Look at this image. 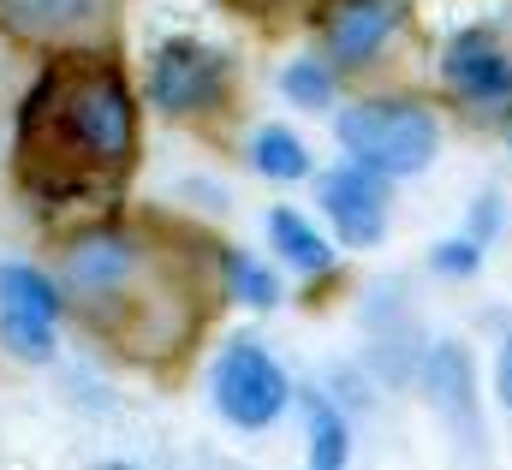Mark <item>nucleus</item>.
<instances>
[{"instance_id": "nucleus-9", "label": "nucleus", "mask_w": 512, "mask_h": 470, "mask_svg": "<svg viewBox=\"0 0 512 470\" xmlns=\"http://www.w3.org/2000/svg\"><path fill=\"white\" fill-rule=\"evenodd\" d=\"M447 84L477 108H501V102H512V54L495 36L465 30L447 48Z\"/></svg>"}, {"instance_id": "nucleus-19", "label": "nucleus", "mask_w": 512, "mask_h": 470, "mask_svg": "<svg viewBox=\"0 0 512 470\" xmlns=\"http://www.w3.org/2000/svg\"><path fill=\"white\" fill-rule=\"evenodd\" d=\"M501 399H507V411H512V340L501 346Z\"/></svg>"}, {"instance_id": "nucleus-16", "label": "nucleus", "mask_w": 512, "mask_h": 470, "mask_svg": "<svg viewBox=\"0 0 512 470\" xmlns=\"http://www.w3.org/2000/svg\"><path fill=\"white\" fill-rule=\"evenodd\" d=\"M280 90H286L292 102H304V108H328L334 78H328V66H316V60H292L286 78H280Z\"/></svg>"}, {"instance_id": "nucleus-4", "label": "nucleus", "mask_w": 512, "mask_h": 470, "mask_svg": "<svg viewBox=\"0 0 512 470\" xmlns=\"http://www.w3.org/2000/svg\"><path fill=\"white\" fill-rule=\"evenodd\" d=\"M209 393H215V411H221L233 429H268V423L286 411V399H292L280 363L262 352L256 340H239V346L221 352Z\"/></svg>"}, {"instance_id": "nucleus-5", "label": "nucleus", "mask_w": 512, "mask_h": 470, "mask_svg": "<svg viewBox=\"0 0 512 470\" xmlns=\"http://www.w3.org/2000/svg\"><path fill=\"white\" fill-rule=\"evenodd\" d=\"M54 316H60V292L48 274L6 262L0 268V340L6 352H18L24 363H48L54 357Z\"/></svg>"}, {"instance_id": "nucleus-2", "label": "nucleus", "mask_w": 512, "mask_h": 470, "mask_svg": "<svg viewBox=\"0 0 512 470\" xmlns=\"http://www.w3.org/2000/svg\"><path fill=\"white\" fill-rule=\"evenodd\" d=\"M155 268V256L143 250V238L131 233H84L72 250H66V286L84 298L90 322L108 334L120 322V310H131V298H143V274Z\"/></svg>"}, {"instance_id": "nucleus-1", "label": "nucleus", "mask_w": 512, "mask_h": 470, "mask_svg": "<svg viewBox=\"0 0 512 470\" xmlns=\"http://www.w3.org/2000/svg\"><path fill=\"white\" fill-rule=\"evenodd\" d=\"M137 155V108L114 60H54L18 108V179L42 209H66L120 185Z\"/></svg>"}, {"instance_id": "nucleus-11", "label": "nucleus", "mask_w": 512, "mask_h": 470, "mask_svg": "<svg viewBox=\"0 0 512 470\" xmlns=\"http://www.w3.org/2000/svg\"><path fill=\"white\" fill-rule=\"evenodd\" d=\"M393 12H399L393 0H340L334 18H328V54H334V66H364L393 36V24H399Z\"/></svg>"}, {"instance_id": "nucleus-18", "label": "nucleus", "mask_w": 512, "mask_h": 470, "mask_svg": "<svg viewBox=\"0 0 512 470\" xmlns=\"http://www.w3.org/2000/svg\"><path fill=\"white\" fill-rule=\"evenodd\" d=\"M495 227H501V203L489 197V203H477V221H471V238L483 244V238H495Z\"/></svg>"}, {"instance_id": "nucleus-14", "label": "nucleus", "mask_w": 512, "mask_h": 470, "mask_svg": "<svg viewBox=\"0 0 512 470\" xmlns=\"http://www.w3.org/2000/svg\"><path fill=\"white\" fill-rule=\"evenodd\" d=\"M304 423H310V459L316 470H340L346 465V423L322 393H304Z\"/></svg>"}, {"instance_id": "nucleus-6", "label": "nucleus", "mask_w": 512, "mask_h": 470, "mask_svg": "<svg viewBox=\"0 0 512 470\" xmlns=\"http://www.w3.org/2000/svg\"><path fill=\"white\" fill-rule=\"evenodd\" d=\"M120 0H0V30L30 48H78L108 36Z\"/></svg>"}, {"instance_id": "nucleus-12", "label": "nucleus", "mask_w": 512, "mask_h": 470, "mask_svg": "<svg viewBox=\"0 0 512 470\" xmlns=\"http://www.w3.org/2000/svg\"><path fill=\"white\" fill-rule=\"evenodd\" d=\"M268 238H274V250H280L298 274H328V268H334V250L310 233V221L292 215V209H274V215H268Z\"/></svg>"}, {"instance_id": "nucleus-17", "label": "nucleus", "mask_w": 512, "mask_h": 470, "mask_svg": "<svg viewBox=\"0 0 512 470\" xmlns=\"http://www.w3.org/2000/svg\"><path fill=\"white\" fill-rule=\"evenodd\" d=\"M477 256H483V244H477V238H453V244H441V250H435V268H441V274H471V268H477Z\"/></svg>"}, {"instance_id": "nucleus-15", "label": "nucleus", "mask_w": 512, "mask_h": 470, "mask_svg": "<svg viewBox=\"0 0 512 470\" xmlns=\"http://www.w3.org/2000/svg\"><path fill=\"white\" fill-rule=\"evenodd\" d=\"M227 286H233V292H239V298H245L251 310H268V304L280 298V286H274V274H268V268H262L256 256H239V250L227 256Z\"/></svg>"}, {"instance_id": "nucleus-10", "label": "nucleus", "mask_w": 512, "mask_h": 470, "mask_svg": "<svg viewBox=\"0 0 512 470\" xmlns=\"http://www.w3.org/2000/svg\"><path fill=\"white\" fill-rule=\"evenodd\" d=\"M429 393H435V411L447 417V429L465 441V447H483V417H477V393H471V357L459 340H441L429 357Z\"/></svg>"}, {"instance_id": "nucleus-13", "label": "nucleus", "mask_w": 512, "mask_h": 470, "mask_svg": "<svg viewBox=\"0 0 512 470\" xmlns=\"http://www.w3.org/2000/svg\"><path fill=\"white\" fill-rule=\"evenodd\" d=\"M251 161H256V173H262V179H304V173H310V149H304L286 125L256 131Z\"/></svg>"}, {"instance_id": "nucleus-8", "label": "nucleus", "mask_w": 512, "mask_h": 470, "mask_svg": "<svg viewBox=\"0 0 512 470\" xmlns=\"http://www.w3.org/2000/svg\"><path fill=\"white\" fill-rule=\"evenodd\" d=\"M322 209L346 244H376L387 233V185L376 167H340L322 179Z\"/></svg>"}, {"instance_id": "nucleus-3", "label": "nucleus", "mask_w": 512, "mask_h": 470, "mask_svg": "<svg viewBox=\"0 0 512 470\" xmlns=\"http://www.w3.org/2000/svg\"><path fill=\"white\" fill-rule=\"evenodd\" d=\"M340 143L358 167L405 179V173H423L435 161V119L417 102H364V108L340 114Z\"/></svg>"}, {"instance_id": "nucleus-7", "label": "nucleus", "mask_w": 512, "mask_h": 470, "mask_svg": "<svg viewBox=\"0 0 512 470\" xmlns=\"http://www.w3.org/2000/svg\"><path fill=\"white\" fill-rule=\"evenodd\" d=\"M221 84H227V66L215 48L191 42V36H173L155 48V72H149V102L161 114H203L221 102Z\"/></svg>"}]
</instances>
